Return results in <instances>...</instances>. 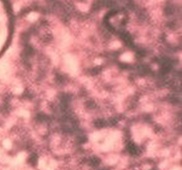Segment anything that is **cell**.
Instances as JSON below:
<instances>
[{
  "instance_id": "obj_1",
  "label": "cell",
  "mask_w": 182,
  "mask_h": 170,
  "mask_svg": "<svg viewBox=\"0 0 182 170\" xmlns=\"http://www.w3.org/2000/svg\"><path fill=\"white\" fill-rule=\"evenodd\" d=\"M3 146L5 147V148H9L10 146H11V143H10V142L9 141V140H5V141H4L3 142Z\"/></svg>"
}]
</instances>
